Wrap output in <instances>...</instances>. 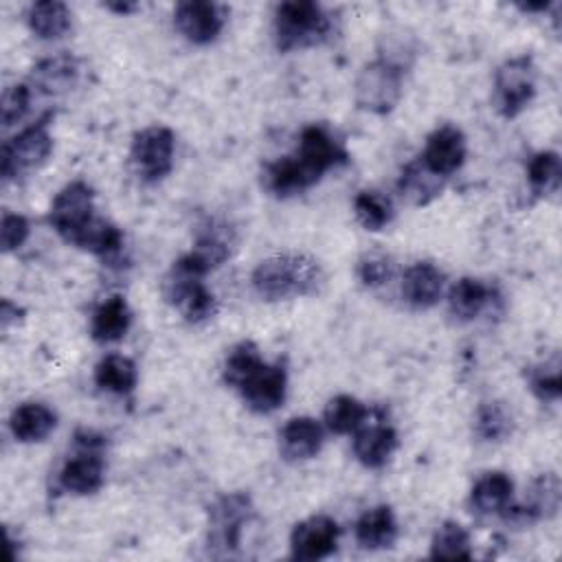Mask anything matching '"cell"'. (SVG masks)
Segmentation results:
<instances>
[{
	"label": "cell",
	"mask_w": 562,
	"mask_h": 562,
	"mask_svg": "<svg viewBox=\"0 0 562 562\" xmlns=\"http://www.w3.org/2000/svg\"><path fill=\"white\" fill-rule=\"evenodd\" d=\"M79 79V59L70 53H59L55 57L42 59L31 77L29 86L40 90L42 94H61L68 92Z\"/></svg>",
	"instance_id": "d6986e66"
},
{
	"label": "cell",
	"mask_w": 562,
	"mask_h": 562,
	"mask_svg": "<svg viewBox=\"0 0 562 562\" xmlns=\"http://www.w3.org/2000/svg\"><path fill=\"white\" fill-rule=\"evenodd\" d=\"M514 496V481L505 472H485L483 476L476 479L470 492V507L476 514L492 516L501 514Z\"/></svg>",
	"instance_id": "603a6c76"
},
{
	"label": "cell",
	"mask_w": 562,
	"mask_h": 562,
	"mask_svg": "<svg viewBox=\"0 0 562 562\" xmlns=\"http://www.w3.org/2000/svg\"><path fill=\"white\" fill-rule=\"evenodd\" d=\"M105 9H110V11H116V13H130V11H134L136 9V4H132V2H108L105 4Z\"/></svg>",
	"instance_id": "7bdbcfd3"
},
{
	"label": "cell",
	"mask_w": 562,
	"mask_h": 562,
	"mask_svg": "<svg viewBox=\"0 0 562 562\" xmlns=\"http://www.w3.org/2000/svg\"><path fill=\"white\" fill-rule=\"evenodd\" d=\"M446 288V274L432 261H415L404 270L402 296L415 310H428L439 303Z\"/></svg>",
	"instance_id": "2e32d148"
},
{
	"label": "cell",
	"mask_w": 562,
	"mask_h": 562,
	"mask_svg": "<svg viewBox=\"0 0 562 562\" xmlns=\"http://www.w3.org/2000/svg\"><path fill=\"white\" fill-rule=\"evenodd\" d=\"M514 430L512 415L498 402H481L474 413V432L481 441L498 443L505 441Z\"/></svg>",
	"instance_id": "836d02e7"
},
{
	"label": "cell",
	"mask_w": 562,
	"mask_h": 562,
	"mask_svg": "<svg viewBox=\"0 0 562 562\" xmlns=\"http://www.w3.org/2000/svg\"><path fill=\"white\" fill-rule=\"evenodd\" d=\"M397 189L400 193L417 204V206H424L428 202H432L441 189H443V178H439L437 173H432L419 158L417 160H411L402 173H400V180H397Z\"/></svg>",
	"instance_id": "4316f807"
},
{
	"label": "cell",
	"mask_w": 562,
	"mask_h": 562,
	"mask_svg": "<svg viewBox=\"0 0 562 562\" xmlns=\"http://www.w3.org/2000/svg\"><path fill=\"white\" fill-rule=\"evenodd\" d=\"M263 362L257 345L252 340H241L237 342L226 360H224V369H222V378L231 389H239V384Z\"/></svg>",
	"instance_id": "d590c367"
},
{
	"label": "cell",
	"mask_w": 562,
	"mask_h": 562,
	"mask_svg": "<svg viewBox=\"0 0 562 562\" xmlns=\"http://www.w3.org/2000/svg\"><path fill=\"white\" fill-rule=\"evenodd\" d=\"M415 57H417V42L413 35H406L402 29L389 31L380 37L378 59H384L406 72L413 66Z\"/></svg>",
	"instance_id": "74e56055"
},
{
	"label": "cell",
	"mask_w": 562,
	"mask_h": 562,
	"mask_svg": "<svg viewBox=\"0 0 562 562\" xmlns=\"http://www.w3.org/2000/svg\"><path fill=\"white\" fill-rule=\"evenodd\" d=\"M261 182L277 198H290L316 184L294 156H283L279 160L266 162L261 171Z\"/></svg>",
	"instance_id": "ffe728a7"
},
{
	"label": "cell",
	"mask_w": 562,
	"mask_h": 562,
	"mask_svg": "<svg viewBox=\"0 0 562 562\" xmlns=\"http://www.w3.org/2000/svg\"><path fill=\"white\" fill-rule=\"evenodd\" d=\"M94 382L99 389L116 393V395H127L134 391L138 382V371L134 360L121 353H108L103 356L97 367H94Z\"/></svg>",
	"instance_id": "83f0119b"
},
{
	"label": "cell",
	"mask_w": 562,
	"mask_h": 562,
	"mask_svg": "<svg viewBox=\"0 0 562 562\" xmlns=\"http://www.w3.org/2000/svg\"><path fill=\"white\" fill-rule=\"evenodd\" d=\"M294 158L312 176V180L318 182L329 169L347 165L349 151L345 149L342 140H338L334 136V132L327 125L312 123L301 130Z\"/></svg>",
	"instance_id": "8fae6325"
},
{
	"label": "cell",
	"mask_w": 562,
	"mask_h": 562,
	"mask_svg": "<svg viewBox=\"0 0 562 562\" xmlns=\"http://www.w3.org/2000/svg\"><path fill=\"white\" fill-rule=\"evenodd\" d=\"M94 191L83 180L68 182L53 200L48 224L68 244L94 220Z\"/></svg>",
	"instance_id": "30bf717a"
},
{
	"label": "cell",
	"mask_w": 562,
	"mask_h": 562,
	"mask_svg": "<svg viewBox=\"0 0 562 562\" xmlns=\"http://www.w3.org/2000/svg\"><path fill=\"white\" fill-rule=\"evenodd\" d=\"M132 325V312L123 296L105 299L92 314L90 321V336L92 340L108 345L121 340Z\"/></svg>",
	"instance_id": "cb8c5ba5"
},
{
	"label": "cell",
	"mask_w": 562,
	"mask_h": 562,
	"mask_svg": "<svg viewBox=\"0 0 562 562\" xmlns=\"http://www.w3.org/2000/svg\"><path fill=\"white\" fill-rule=\"evenodd\" d=\"M31 105V86L29 83H15L4 90L2 103H0V116L2 125L11 127L24 119Z\"/></svg>",
	"instance_id": "ab89813d"
},
{
	"label": "cell",
	"mask_w": 562,
	"mask_h": 562,
	"mask_svg": "<svg viewBox=\"0 0 562 562\" xmlns=\"http://www.w3.org/2000/svg\"><path fill=\"white\" fill-rule=\"evenodd\" d=\"M560 498H562V492H560L558 474L544 472L531 481L525 505L531 509L536 520H542V518H551L558 514Z\"/></svg>",
	"instance_id": "e575fe53"
},
{
	"label": "cell",
	"mask_w": 562,
	"mask_h": 562,
	"mask_svg": "<svg viewBox=\"0 0 562 562\" xmlns=\"http://www.w3.org/2000/svg\"><path fill=\"white\" fill-rule=\"evenodd\" d=\"M18 314H20L18 305H13L9 299H4L2 305H0V323H2V329H9V325H11L13 321H18Z\"/></svg>",
	"instance_id": "b9f144b4"
},
{
	"label": "cell",
	"mask_w": 562,
	"mask_h": 562,
	"mask_svg": "<svg viewBox=\"0 0 562 562\" xmlns=\"http://www.w3.org/2000/svg\"><path fill=\"white\" fill-rule=\"evenodd\" d=\"M536 94V66L531 55L505 59L494 72L492 105L503 119H516Z\"/></svg>",
	"instance_id": "8992f818"
},
{
	"label": "cell",
	"mask_w": 562,
	"mask_h": 562,
	"mask_svg": "<svg viewBox=\"0 0 562 562\" xmlns=\"http://www.w3.org/2000/svg\"><path fill=\"white\" fill-rule=\"evenodd\" d=\"M173 24L187 42L204 46L222 33L226 24V7L206 0L180 2L173 11Z\"/></svg>",
	"instance_id": "4fadbf2b"
},
{
	"label": "cell",
	"mask_w": 562,
	"mask_h": 562,
	"mask_svg": "<svg viewBox=\"0 0 562 562\" xmlns=\"http://www.w3.org/2000/svg\"><path fill=\"white\" fill-rule=\"evenodd\" d=\"M255 507L246 492H231L220 496L209 507L206 549L213 558L235 555L241 544V531L252 520Z\"/></svg>",
	"instance_id": "277c9868"
},
{
	"label": "cell",
	"mask_w": 562,
	"mask_h": 562,
	"mask_svg": "<svg viewBox=\"0 0 562 562\" xmlns=\"http://www.w3.org/2000/svg\"><path fill=\"white\" fill-rule=\"evenodd\" d=\"M527 382L531 393L540 402H558L562 395V378H560V358L553 353L551 360H544L536 367H529Z\"/></svg>",
	"instance_id": "8d00e7d4"
},
{
	"label": "cell",
	"mask_w": 562,
	"mask_h": 562,
	"mask_svg": "<svg viewBox=\"0 0 562 562\" xmlns=\"http://www.w3.org/2000/svg\"><path fill=\"white\" fill-rule=\"evenodd\" d=\"M75 448L77 452L59 470V487L77 496L94 494L105 481V437L94 430L79 428L75 432Z\"/></svg>",
	"instance_id": "5b68a950"
},
{
	"label": "cell",
	"mask_w": 562,
	"mask_h": 562,
	"mask_svg": "<svg viewBox=\"0 0 562 562\" xmlns=\"http://www.w3.org/2000/svg\"><path fill=\"white\" fill-rule=\"evenodd\" d=\"M465 154L468 145L463 132L450 123H443L428 134L419 160L439 178H448L450 173L461 169Z\"/></svg>",
	"instance_id": "9a60e30c"
},
{
	"label": "cell",
	"mask_w": 562,
	"mask_h": 562,
	"mask_svg": "<svg viewBox=\"0 0 562 562\" xmlns=\"http://www.w3.org/2000/svg\"><path fill=\"white\" fill-rule=\"evenodd\" d=\"M31 233V226H29V220L20 213H4L2 215V224H0V246H2V252H11V250H18L26 237Z\"/></svg>",
	"instance_id": "60d3db41"
},
{
	"label": "cell",
	"mask_w": 562,
	"mask_h": 562,
	"mask_svg": "<svg viewBox=\"0 0 562 562\" xmlns=\"http://www.w3.org/2000/svg\"><path fill=\"white\" fill-rule=\"evenodd\" d=\"M492 301V288L481 279L463 277L448 290V307L457 321H474Z\"/></svg>",
	"instance_id": "d4e9b609"
},
{
	"label": "cell",
	"mask_w": 562,
	"mask_h": 562,
	"mask_svg": "<svg viewBox=\"0 0 562 562\" xmlns=\"http://www.w3.org/2000/svg\"><path fill=\"white\" fill-rule=\"evenodd\" d=\"M329 13L310 0L281 2L274 11V42L281 53L312 48L331 35Z\"/></svg>",
	"instance_id": "3957f363"
},
{
	"label": "cell",
	"mask_w": 562,
	"mask_h": 562,
	"mask_svg": "<svg viewBox=\"0 0 562 562\" xmlns=\"http://www.w3.org/2000/svg\"><path fill=\"white\" fill-rule=\"evenodd\" d=\"M70 244L97 257L114 259L123 248V233L112 222L103 217H94Z\"/></svg>",
	"instance_id": "f1b7e54d"
},
{
	"label": "cell",
	"mask_w": 562,
	"mask_h": 562,
	"mask_svg": "<svg viewBox=\"0 0 562 562\" xmlns=\"http://www.w3.org/2000/svg\"><path fill=\"white\" fill-rule=\"evenodd\" d=\"M369 417V408L353 395H336L327 402L323 419L334 435H353Z\"/></svg>",
	"instance_id": "f546056e"
},
{
	"label": "cell",
	"mask_w": 562,
	"mask_h": 562,
	"mask_svg": "<svg viewBox=\"0 0 562 562\" xmlns=\"http://www.w3.org/2000/svg\"><path fill=\"white\" fill-rule=\"evenodd\" d=\"M340 527L331 516L316 514L294 525L290 533V551L294 560L314 562L331 555L338 547Z\"/></svg>",
	"instance_id": "7c38bea8"
},
{
	"label": "cell",
	"mask_w": 562,
	"mask_h": 562,
	"mask_svg": "<svg viewBox=\"0 0 562 562\" xmlns=\"http://www.w3.org/2000/svg\"><path fill=\"white\" fill-rule=\"evenodd\" d=\"M356 540L362 549L378 551V549H389L393 547L397 538V520L395 514L389 505H375L367 509L353 527Z\"/></svg>",
	"instance_id": "44dd1931"
},
{
	"label": "cell",
	"mask_w": 562,
	"mask_h": 562,
	"mask_svg": "<svg viewBox=\"0 0 562 562\" xmlns=\"http://www.w3.org/2000/svg\"><path fill=\"white\" fill-rule=\"evenodd\" d=\"M176 136L165 125H149L134 134L130 162L143 182H160L173 169Z\"/></svg>",
	"instance_id": "9c48e42d"
},
{
	"label": "cell",
	"mask_w": 562,
	"mask_h": 562,
	"mask_svg": "<svg viewBox=\"0 0 562 562\" xmlns=\"http://www.w3.org/2000/svg\"><path fill=\"white\" fill-rule=\"evenodd\" d=\"M26 24L40 40H57L70 31L72 13L64 2L42 0L29 7Z\"/></svg>",
	"instance_id": "484cf974"
},
{
	"label": "cell",
	"mask_w": 562,
	"mask_h": 562,
	"mask_svg": "<svg viewBox=\"0 0 562 562\" xmlns=\"http://www.w3.org/2000/svg\"><path fill=\"white\" fill-rule=\"evenodd\" d=\"M404 75L406 72L402 68L384 59L364 64L353 81L356 105L371 114H389L402 97Z\"/></svg>",
	"instance_id": "ba28073f"
},
{
	"label": "cell",
	"mask_w": 562,
	"mask_h": 562,
	"mask_svg": "<svg viewBox=\"0 0 562 562\" xmlns=\"http://www.w3.org/2000/svg\"><path fill=\"white\" fill-rule=\"evenodd\" d=\"M323 266L303 252H283L266 257L250 274L252 290L263 301H288L314 296L325 288Z\"/></svg>",
	"instance_id": "6da1fadb"
},
{
	"label": "cell",
	"mask_w": 562,
	"mask_h": 562,
	"mask_svg": "<svg viewBox=\"0 0 562 562\" xmlns=\"http://www.w3.org/2000/svg\"><path fill=\"white\" fill-rule=\"evenodd\" d=\"M323 426L314 417H292L279 435V448L288 461H307L323 448Z\"/></svg>",
	"instance_id": "ac0fdd59"
},
{
	"label": "cell",
	"mask_w": 562,
	"mask_h": 562,
	"mask_svg": "<svg viewBox=\"0 0 562 562\" xmlns=\"http://www.w3.org/2000/svg\"><path fill=\"white\" fill-rule=\"evenodd\" d=\"M57 426V415L42 402H24L20 404L9 419V428L13 437L22 443L44 441Z\"/></svg>",
	"instance_id": "7402d4cb"
},
{
	"label": "cell",
	"mask_w": 562,
	"mask_h": 562,
	"mask_svg": "<svg viewBox=\"0 0 562 562\" xmlns=\"http://www.w3.org/2000/svg\"><path fill=\"white\" fill-rule=\"evenodd\" d=\"M353 213L360 226L371 233H378L384 226H389L395 215L393 202L384 193L371 191V189L358 191V195L353 198Z\"/></svg>",
	"instance_id": "1f68e13d"
},
{
	"label": "cell",
	"mask_w": 562,
	"mask_h": 562,
	"mask_svg": "<svg viewBox=\"0 0 562 562\" xmlns=\"http://www.w3.org/2000/svg\"><path fill=\"white\" fill-rule=\"evenodd\" d=\"M522 11H547L549 9V2H527V4H518Z\"/></svg>",
	"instance_id": "ee69618b"
},
{
	"label": "cell",
	"mask_w": 562,
	"mask_h": 562,
	"mask_svg": "<svg viewBox=\"0 0 562 562\" xmlns=\"http://www.w3.org/2000/svg\"><path fill=\"white\" fill-rule=\"evenodd\" d=\"M560 178H562V167H560V156L555 151L547 149L529 158L527 180L536 198L555 193L560 189Z\"/></svg>",
	"instance_id": "d6a6232c"
},
{
	"label": "cell",
	"mask_w": 562,
	"mask_h": 562,
	"mask_svg": "<svg viewBox=\"0 0 562 562\" xmlns=\"http://www.w3.org/2000/svg\"><path fill=\"white\" fill-rule=\"evenodd\" d=\"M209 272V266L200 257L187 252L173 261L162 279L165 301L173 305L187 323H202L217 312V301L202 281Z\"/></svg>",
	"instance_id": "7a4b0ae2"
},
{
	"label": "cell",
	"mask_w": 562,
	"mask_h": 562,
	"mask_svg": "<svg viewBox=\"0 0 562 562\" xmlns=\"http://www.w3.org/2000/svg\"><path fill=\"white\" fill-rule=\"evenodd\" d=\"M356 272H358V279L362 281V285L380 288L391 281L395 268H393L391 257H386L382 252H367L358 259Z\"/></svg>",
	"instance_id": "f35d334b"
},
{
	"label": "cell",
	"mask_w": 562,
	"mask_h": 562,
	"mask_svg": "<svg viewBox=\"0 0 562 562\" xmlns=\"http://www.w3.org/2000/svg\"><path fill=\"white\" fill-rule=\"evenodd\" d=\"M432 560H470L472 544L468 529L457 520H446L437 527L430 540Z\"/></svg>",
	"instance_id": "4dcf8cb0"
},
{
	"label": "cell",
	"mask_w": 562,
	"mask_h": 562,
	"mask_svg": "<svg viewBox=\"0 0 562 562\" xmlns=\"http://www.w3.org/2000/svg\"><path fill=\"white\" fill-rule=\"evenodd\" d=\"M288 373L283 364L261 362L237 389L246 406L255 413H272L285 402Z\"/></svg>",
	"instance_id": "5bb4252c"
},
{
	"label": "cell",
	"mask_w": 562,
	"mask_h": 562,
	"mask_svg": "<svg viewBox=\"0 0 562 562\" xmlns=\"http://www.w3.org/2000/svg\"><path fill=\"white\" fill-rule=\"evenodd\" d=\"M50 119V112L40 116L33 125L24 127L20 134L2 145L0 171L4 180H15L18 176L40 169L48 160L53 151V136L48 132Z\"/></svg>",
	"instance_id": "52a82bcc"
},
{
	"label": "cell",
	"mask_w": 562,
	"mask_h": 562,
	"mask_svg": "<svg viewBox=\"0 0 562 562\" xmlns=\"http://www.w3.org/2000/svg\"><path fill=\"white\" fill-rule=\"evenodd\" d=\"M397 448V432L386 419H378L367 426V422L353 432V454L356 459L369 468L380 470L389 463Z\"/></svg>",
	"instance_id": "e0dca14e"
}]
</instances>
